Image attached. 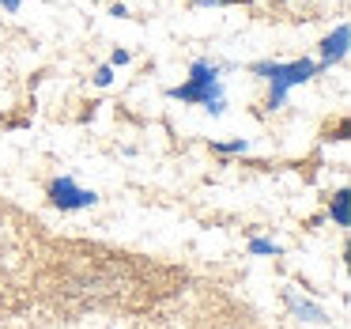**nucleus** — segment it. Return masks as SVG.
<instances>
[{"label":"nucleus","mask_w":351,"mask_h":329,"mask_svg":"<svg viewBox=\"0 0 351 329\" xmlns=\"http://www.w3.org/2000/svg\"><path fill=\"white\" fill-rule=\"evenodd\" d=\"M167 99L174 102H189V106H204L208 114H223L227 99H223V80H219V69L212 61H193L189 69V80L178 87H170Z\"/></svg>","instance_id":"f257e3e1"},{"label":"nucleus","mask_w":351,"mask_h":329,"mask_svg":"<svg viewBox=\"0 0 351 329\" xmlns=\"http://www.w3.org/2000/svg\"><path fill=\"white\" fill-rule=\"evenodd\" d=\"M317 72L321 69L313 61H306V57L287 61V65H280V61H257V65H253V76L268 80V87H272V91H268V106H272V110L283 106V99H287L291 87H302L306 80H313Z\"/></svg>","instance_id":"f03ea898"},{"label":"nucleus","mask_w":351,"mask_h":329,"mask_svg":"<svg viewBox=\"0 0 351 329\" xmlns=\"http://www.w3.org/2000/svg\"><path fill=\"white\" fill-rule=\"evenodd\" d=\"M49 201H53L61 212H80V208H91L95 201V190H84V185H76L72 178H57L53 185H49Z\"/></svg>","instance_id":"7ed1b4c3"},{"label":"nucleus","mask_w":351,"mask_h":329,"mask_svg":"<svg viewBox=\"0 0 351 329\" xmlns=\"http://www.w3.org/2000/svg\"><path fill=\"white\" fill-rule=\"evenodd\" d=\"M348 42H351V27L340 23L325 42H321V65L317 69H332L336 61H343V57H348Z\"/></svg>","instance_id":"20e7f679"},{"label":"nucleus","mask_w":351,"mask_h":329,"mask_svg":"<svg viewBox=\"0 0 351 329\" xmlns=\"http://www.w3.org/2000/svg\"><path fill=\"white\" fill-rule=\"evenodd\" d=\"M283 303L291 306V314H295L298 321H325V310H321L317 303H310L306 295H298L295 288H287V291H283Z\"/></svg>","instance_id":"39448f33"},{"label":"nucleus","mask_w":351,"mask_h":329,"mask_svg":"<svg viewBox=\"0 0 351 329\" xmlns=\"http://www.w3.org/2000/svg\"><path fill=\"white\" fill-rule=\"evenodd\" d=\"M332 220L340 223V227H348V223H351V193L348 190H340L332 197Z\"/></svg>","instance_id":"423d86ee"},{"label":"nucleus","mask_w":351,"mask_h":329,"mask_svg":"<svg viewBox=\"0 0 351 329\" xmlns=\"http://www.w3.org/2000/svg\"><path fill=\"white\" fill-rule=\"evenodd\" d=\"M250 253H280V242H272V238H253L250 242Z\"/></svg>","instance_id":"0eeeda50"},{"label":"nucleus","mask_w":351,"mask_h":329,"mask_svg":"<svg viewBox=\"0 0 351 329\" xmlns=\"http://www.w3.org/2000/svg\"><path fill=\"white\" fill-rule=\"evenodd\" d=\"M95 84H99V87H110V84H114V69H110V65L95 69Z\"/></svg>","instance_id":"6e6552de"},{"label":"nucleus","mask_w":351,"mask_h":329,"mask_svg":"<svg viewBox=\"0 0 351 329\" xmlns=\"http://www.w3.org/2000/svg\"><path fill=\"white\" fill-rule=\"evenodd\" d=\"M129 61H132L129 49H114V54H110V69H125Z\"/></svg>","instance_id":"1a4fd4ad"},{"label":"nucleus","mask_w":351,"mask_h":329,"mask_svg":"<svg viewBox=\"0 0 351 329\" xmlns=\"http://www.w3.org/2000/svg\"><path fill=\"white\" fill-rule=\"evenodd\" d=\"M215 152H223V155H234V152H245V140H230V144H215Z\"/></svg>","instance_id":"9d476101"},{"label":"nucleus","mask_w":351,"mask_h":329,"mask_svg":"<svg viewBox=\"0 0 351 329\" xmlns=\"http://www.w3.org/2000/svg\"><path fill=\"white\" fill-rule=\"evenodd\" d=\"M197 8H227V4H238V0H193Z\"/></svg>","instance_id":"9b49d317"},{"label":"nucleus","mask_w":351,"mask_h":329,"mask_svg":"<svg viewBox=\"0 0 351 329\" xmlns=\"http://www.w3.org/2000/svg\"><path fill=\"white\" fill-rule=\"evenodd\" d=\"M19 4H23V0H0V8L4 12H19Z\"/></svg>","instance_id":"f8f14e48"},{"label":"nucleus","mask_w":351,"mask_h":329,"mask_svg":"<svg viewBox=\"0 0 351 329\" xmlns=\"http://www.w3.org/2000/svg\"><path fill=\"white\" fill-rule=\"evenodd\" d=\"M110 16H117V19H125V16H129V8H125V4H114V8H110Z\"/></svg>","instance_id":"ddd939ff"}]
</instances>
